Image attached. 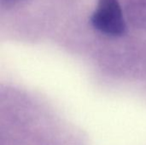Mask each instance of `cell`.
<instances>
[{
	"label": "cell",
	"instance_id": "obj_1",
	"mask_svg": "<svg viewBox=\"0 0 146 145\" xmlns=\"http://www.w3.org/2000/svg\"><path fill=\"white\" fill-rule=\"evenodd\" d=\"M92 25L100 32L118 37L126 32L127 24L118 0H98L91 16Z\"/></svg>",
	"mask_w": 146,
	"mask_h": 145
},
{
	"label": "cell",
	"instance_id": "obj_2",
	"mask_svg": "<svg viewBox=\"0 0 146 145\" xmlns=\"http://www.w3.org/2000/svg\"><path fill=\"white\" fill-rule=\"evenodd\" d=\"M127 16L139 28L146 29V0H131L127 6Z\"/></svg>",
	"mask_w": 146,
	"mask_h": 145
},
{
	"label": "cell",
	"instance_id": "obj_3",
	"mask_svg": "<svg viewBox=\"0 0 146 145\" xmlns=\"http://www.w3.org/2000/svg\"><path fill=\"white\" fill-rule=\"evenodd\" d=\"M22 1H24V0H0L1 5L5 8H11L18 3H20Z\"/></svg>",
	"mask_w": 146,
	"mask_h": 145
}]
</instances>
